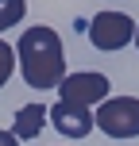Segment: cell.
I'll list each match as a JSON object with an SVG mask.
<instances>
[{
    "label": "cell",
    "mask_w": 139,
    "mask_h": 146,
    "mask_svg": "<svg viewBox=\"0 0 139 146\" xmlns=\"http://www.w3.org/2000/svg\"><path fill=\"white\" fill-rule=\"evenodd\" d=\"M15 62L19 73L31 88L46 92V88H58L66 81V50H62V38L54 27H27L15 42Z\"/></svg>",
    "instance_id": "cell-1"
},
{
    "label": "cell",
    "mask_w": 139,
    "mask_h": 146,
    "mask_svg": "<svg viewBox=\"0 0 139 146\" xmlns=\"http://www.w3.org/2000/svg\"><path fill=\"white\" fill-rule=\"evenodd\" d=\"M97 131L108 139H139V96H108L101 108L93 111Z\"/></svg>",
    "instance_id": "cell-2"
},
{
    "label": "cell",
    "mask_w": 139,
    "mask_h": 146,
    "mask_svg": "<svg viewBox=\"0 0 139 146\" xmlns=\"http://www.w3.org/2000/svg\"><path fill=\"white\" fill-rule=\"evenodd\" d=\"M89 38L97 50H124L128 42H135V19L128 12H97L89 19Z\"/></svg>",
    "instance_id": "cell-3"
},
{
    "label": "cell",
    "mask_w": 139,
    "mask_h": 146,
    "mask_svg": "<svg viewBox=\"0 0 139 146\" xmlns=\"http://www.w3.org/2000/svg\"><path fill=\"white\" fill-rule=\"evenodd\" d=\"M58 96L66 104H81V108H101L112 96V85L104 73H66V81L58 85Z\"/></svg>",
    "instance_id": "cell-4"
},
{
    "label": "cell",
    "mask_w": 139,
    "mask_h": 146,
    "mask_svg": "<svg viewBox=\"0 0 139 146\" xmlns=\"http://www.w3.org/2000/svg\"><path fill=\"white\" fill-rule=\"evenodd\" d=\"M50 123H54V131H62L66 139H85V135L97 127V119H93V111L81 108V104L58 100V104L50 108Z\"/></svg>",
    "instance_id": "cell-5"
},
{
    "label": "cell",
    "mask_w": 139,
    "mask_h": 146,
    "mask_svg": "<svg viewBox=\"0 0 139 146\" xmlns=\"http://www.w3.org/2000/svg\"><path fill=\"white\" fill-rule=\"evenodd\" d=\"M46 104H27V108H19L15 111V119H12V135L15 139H35L39 131L46 127Z\"/></svg>",
    "instance_id": "cell-6"
},
{
    "label": "cell",
    "mask_w": 139,
    "mask_h": 146,
    "mask_svg": "<svg viewBox=\"0 0 139 146\" xmlns=\"http://www.w3.org/2000/svg\"><path fill=\"white\" fill-rule=\"evenodd\" d=\"M23 12H27V0H0V31L15 27L23 19Z\"/></svg>",
    "instance_id": "cell-7"
},
{
    "label": "cell",
    "mask_w": 139,
    "mask_h": 146,
    "mask_svg": "<svg viewBox=\"0 0 139 146\" xmlns=\"http://www.w3.org/2000/svg\"><path fill=\"white\" fill-rule=\"evenodd\" d=\"M12 69H15V46L0 38V88L8 85V77H12Z\"/></svg>",
    "instance_id": "cell-8"
},
{
    "label": "cell",
    "mask_w": 139,
    "mask_h": 146,
    "mask_svg": "<svg viewBox=\"0 0 139 146\" xmlns=\"http://www.w3.org/2000/svg\"><path fill=\"white\" fill-rule=\"evenodd\" d=\"M0 146H19V139H15L12 131H0Z\"/></svg>",
    "instance_id": "cell-9"
},
{
    "label": "cell",
    "mask_w": 139,
    "mask_h": 146,
    "mask_svg": "<svg viewBox=\"0 0 139 146\" xmlns=\"http://www.w3.org/2000/svg\"><path fill=\"white\" fill-rule=\"evenodd\" d=\"M135 46H139V23H135Z\"/></svg>",
    "instance_id": "cell-10"
}]
</instances>
